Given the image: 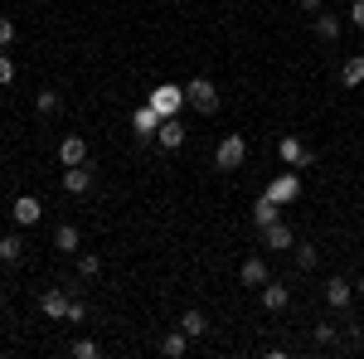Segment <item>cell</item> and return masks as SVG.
<instances>
[{"mask_svg": "<svg viewBox=\"0 0 364 359\" xmlns=\"http://www.w3.org/2000/svg\"><path fill=\"white\" fill-rule=\"evenodd\" d=\"M277 161H282L287 170H306L311 161H316V151H311L301 136H282V141H277Z\"/></svg>", "mask_w": 364, "mask_h": 359, "instance_id": "cell-1", "label": "cell"}, {"mask_svg": "<svg viewBox=\"0 0 364 359\" xmlns=\"http://www.w3.org/2000/svg\"><path fill=\"white\" fill-rule=\"evenodd\" d=\"M146 102L161 112V117H175L180 107H190V102H185V87H180V83H161V87H151V97H146Z\"/></svg>", "mask_w": 364, "mask_h": 359, "instance_id": "cell-2", "label": "cell"}, {"mask_svg": "<svg viewBox=\"0 0 364 359\" xmlns=\"http://www.w3.org/2000/svg\"><path fill=\"white\" fill-rule=\"evenodd\" d=\"M185 102L209 117V112H219V92H214V83H209V78H195V83H185Z\"/></svg>", "mask_w": 364, "mask_h": 359, "instance_id": "cell-3", "label": "cell"}, {"mask_svg": "<svg viewBox=\"0 0 364 359\" xmlns=\"http://www.w3.org/2000/svg\"><path fill=\"white\" fill-rule=\"evenodd\" d=\"M243 161H248V141L243 136H224L219 141V151H214V166L219 170H238Z\"/></svg>", "mask_w": 364, "mask_h": 359, "instance_id": "cell-4", "label": "cell"}, {"mask_svg": "<svg viewBox=\"0 0 364 359\" xmlns=\"http://www.w3.org/2000/svg\"><path fill=\"white\" fill-rule=\"evenodd\" d=\"M161 122H166V117L151 107V102H146V107H136V112H132V132H136V141H156Z\"/></svg>", "mask_w": 364, "mask_h": 359, "instance_id": "cell-5", "label": "cell"}, {"mask_svg": "<svg viewBox=\"0 0 364 359\" xmlns=\"http://www.w3.org/2000/svg\"><path fill=\"white\" fill-rule=\"evenodd\" d=\"M68 301H73L68 286H49V291L39 296V311H44L49 321H68Z\"/></svg>", "mask_w": 364, "mask_h": 359, "instance_id": "cell-6", "label": "cell"}, {"mask_svg": "<svg viewBox=\"0 0 364 359\" xmlns=\"http://www.w3.org/2000/svg\"><path fill=\"white\" fill-rule=\"evenodd\" d=\"M10 214H15L20 228H34V223L44 219V204H39L34 194H15V209H10Z\"/></svg>", "mask_w": 364, "mask_h": 359, "instance_id": "cell-7", "label": "cell"}, {"mask_svg": "<svg viewBox=\"0 0 364 359\" xmlns=\"http://www.w3.org/2000/svg\"><path fill=\"white\" fill-rule=\"evenodd\" d=\"M267 194H272V199H277L282 209H287V204H296V199H301V180H296V175L287 170V175H277V180L267 185Z\"/></svg>", "mask_w": 364, "mask_h": 359, "instance_id": "cell-8", "label": "cell"}, {"mask_svg": "<svg viewBox=\"0 0 364 359\" xmlns=\"http://www.w3.org/2000/svg\"><path fill=\"white\" fill-rule=\"evenodd\" d=\"M262 248H272V252H287V248H296V233H291V228H287V223H267V228H262Z\"/></svg>", "mask_w": 364, "mask_h": 359, "instance_id": "cell-9", "label": "cell"}, {"mask_svg": "<svg viewBox=\"0 0 364 359\" xmlns=\"http://www.w3.org/2000/svg\"><path fill=\"white\" fill-rule=\"evenodd\" d=\"M350 301H355V282H345V277H331V282H326V306H331V311H345Z\"/></svg>", "mask_w": 364, "mask_h": 359, "instance_id": "cell-10", "label": "cell"}, {"mask_svg": "<svg viewBox=\"0 0 364 359\" xmlns=\"http://www.w3.org/2000/svg\"><path fill=\"white\" fill-rule=\"evenodd\" d=\"M63 190L68 194H87L92 190V166H87V161L83 166H63Z\"/></svg>", "mask_w": 364, "mask_h": 359, "instance_id": "cell-11", "label": "cell"}, {"mask_svg": "<svg viewBox=\"0 0 364 359\" xmlns=\"http://www.w3.org/2000/svg\"><path fill=\"white\" fill-rule=\"evenodd\" d=\"M87 161V141L83 136H63L58 141V166H83Z\"/></svg>", "mask_w": 364, "mask_h": 359, "instance_id": "cell-12", "label": "cell"}, {"mask_svg": "<svg viewBox=\"0 0 364 359\" xmlns=\"http://www.w3.org/2000/svg\"><path fill=\"white\" fill-rule=\"evenodd\" d=\"M277 219H282V204L272 199V194H262V199L252 204V223H257V228H267V223H277Z\"/></svg>", "mask_w": 364, "mask_h": 359, "instance_id": "cell-13", "label": "cell"}, {"mask_svg": "<svg viewBox=\"0 0 364 359\" xmlns=\"http://www.w3.org/2000/svg\"><path fill=\"white\" fill-rule=\"evenodd\" d=\"M291 301V286H282V282H262V306L267 311H287Z\"/></svg>", "mask_w": 364, "mask_h": 359, "instance_id": "cell-14", "label": "cell"}, {"mask_svg": "<svg viewBox=\"0 0 364 359\" xmlns=\"http://www.w3.org/2000/svg\"><path fill=\"white\" fill-rule=\"evenodd\" d=\"M156 141H161L166 151H180V146H185V127H180L175 117H166V122H161V132H156Z\"/></svg>", "mask_w": 364, "mask_h": 359, "instance_id": "cell-15", "label": "cell"}, {"mask_svg": "<svg viewBox=\"0 0 364 359\" xmlns=\"http://www.w3.org/2000/svg\"><path fill=\"white\" fill-rule=\"evenodd\" d=\"M238 277H243V286H262V282H267V262H262V257H243Z\"/></svg>", "mask_w": 364, "mask_h": 359, "instance_id": "cell-16", "label": "cell"}, {"mask_svg": "<svg viewBox=\"0 0 364 359\" xmlns=\"http://www.w3.org/2000/svg\"><path fill=\"white\" fill-rule=\"evenodd\" d=\"M340 15H331V10H326V15H321V10H316V34H321V39H326V44H336L340 39Z\"/></svg>", "mask_w": 364, "mask_h": 359, "instance_id": "cell-17", "label": "cell"}, {"mask_svg": "<svg viewBox=\"0 0 364 359\" xmlns=\"http://www.w3.org/2000/svg\"><path fill=\"white\" fill-rule=\"evenodd\" d=\"M180 331L190 335V340L209 335V316H204V311H185V316H180Z\"/></svg>", "mask_w": 364, "mask_h": 359, "instance_id": "cell-18", "label": "cell"}, {"mask_svg": "<svg viewBox=\"0 0 364 359\" xmlns=\"http://www.w3.org/2000/svg\"><path fill=\"white\" fill-rule=\"evenodd\" d=\"M340 83H345V87H360V83H364V54H350V58H345Z\"/></svg>", "mask_w": 364, "mask_h": 359, "instance_id": "cell-19", "label": "cell"}, {"mask_svg": "<svg viewBox=\"0 0 364 359\" xmlns=\"http://www.w3.org/2000/svg\"><path fill=\"white\" fill-rule=\"evenodd\" d=\"M78 243H83V238H78L73 223H58V228H54V248L58 252H78Z\"/></svg>", "mask_w": 364, "mask_h": 359, "instance_id": "cell-20", "label": "cell"}, {"mask_svg": "<svg viewBox=\"0 0 364 359\" xmlns=\"http://www.w3.org/2000/svg\"><path fill=\"white\" fill-rule=\"evenodd\" d=\"M20 257H25V238L20 233H5L0 238V262H20Z\"/></svg>", "mask_w": 364, "mask_h": 359, "instance_id": "cell-21", "label": "cell"}, {"mask_svg": "<svg viewBox=\"0 0 364 359\" xmlns=\"http://www.w3.org/2000/svg\"><path fill=\"white\" fill-rule=\"evenodd\" d=\"M58 107H63V97H58L54 87H44V92H34V112H39V117H54Z\"/></svg>", "mask_w": 364, "mask_h": 359, "instance_id": "cell-22", "label": "cell"}, {"mask_svg": "<svg viewBox=\"0 0 364 359\" xmlns=\"http://www.w3.org/2000/svg\"><path fill=\"white\" fill-rule=\"evenodd\" d=\"M161 350H166L170 359H180V355H185V350H190V335H185V331H170V335H166V345H161Z\"/></svg>", "mask_w": 364, "mask_h": 359, "instance_id": "cell-23", "label": "cell"}, {"mask_svg": "<svg viewBox=\"0 0 364 359\" xmlns=\"http://www.w3.org/2000/svg\"><path fill=\"white\" fill-rule=\"evenodd\" d=\"M78 272H83V277H97V272H102V257H97V252H83V257H78Z\"/></svg>", "mask_w": 364, "mask_h": 359, "instance_id": "cell-24", "label": "cell"}, {"mask_svg": "<svg viewBox=\"0 0 364 359\" xmlns=\"http://www.w3.org/2000/svg\"><path fill=\"white\" fill-rule=\"evenodd\" d=\"M296 267H301V272L316 267V248H311V243H296Z\"/></svg>", "mask_w": 364, "mask_h": 359, "instance_id": "cell-25", "label": "cell"}, {"mask_svg": "<svg viewBox=\"0 0 364 359\" xmlns=\"http://www.w3.org/2000/svg\"><path fill=\"white\" fill-rule=\"evenodd\" d=\"M73 355H78V359H97V355H102V345H97V340H78Z\"/></svg>", "mask_w": 364, "mask_h": 359, "instance_id": "cell-26", "label": "cell"}, {"mask_svg": "<svg viewBox=\"0 0 364 359\" xmlns=\"http://www.w3.org/2000/svg\"><path fill=\"white\" fill-rule=\"evenodd\" d=\"M10 44H15V20L0 15V49H10Z\"/></svg>", "mask_w": 364, "mask_h": 359, "instance_id": "cell-27", "label": "cell"}, {"mask_svg": "<svg viewBox=\"0 0 364 359\" xmlns=\"http://www.w3.org/2000/svg\"><path fill=\"white\" fill-rule=\"evenodd\" d=\"M5 83H15V58L10 54H0V87Z\"/></svg>", "mask_w": 364, "mask_h": 359, "instance_id": "cell-28", "label": "cell"}, {"mask_svg": "<svg viewBox=\"0 0 364 359\" xmlns=\"http://www.w3.org/2000/svg\"><path fill=\"white\" fill-rule=\"evenodd\" d=\"M350 25L364 29V0H350Z\"/></svg>", "mask_w": 364, "mask_h": 359, "instance_id": "cell-29", "label": "cell"}, {"mask_svg": "<svg viewBox=\"0 0 364 359\" xmlns=\"http://www.w3.org/2000/svg\"><path fill=\"white\" fill-rule=\"evenodd\" d=\"M331 340H336V326L321 321V326H316V345H331Z\"/></svg>", "mask_w": 364, "mask_h": 359, "instance_id": "cell-30", "label": "cell"}, {"mask_svg": "<svg viewBox=\"0 0 364 359\" xmlns=\"http://www.w3.org/2000/svg\"><path fill=\"white\" fill-rule=\"evenodd\" d=\"M83 316H87V306L78 301V296H73V301H68V321H73V326H78V321H83Z\"/></svg>", "mask_w": 364, "mask_h": 359, "instance_id": "cell-31", "label": "cell"}, {"mask_svg": "<svg viewBox=\"0 0 364 359\" xmlns=\"http://www.w3.org/2000/svg\"><path fill=\"white\" fill-rule=\"evenodd\" d=\"M296 5H301V10H311V15L321 10V0H296Z\"/></svg>", "mask_w": 364, "mask_h": 359, "instance_id": "cell-32", "label": "cell"}, {"mask_svg": "<svg viewBox=\"0 0 364 359\" xmlns=\"http://www.w3.org/2000/svg\"><path fill=\"white\" fill-rule=\"evenodd\" d=\"M355 291H360V296H364V272H360V282H355Z\"/></svg>", "mask_w": 364, "mask_h": 359, "instance_id": "cell-33", "label": "cell"}, {"mask_svg": "<svg viewBox=\"0 0 364 359\" xmlns=\"http://www.w3.org/2000/svg\"><path fill=\"white\" fill-rule=\"evenodd\" d=\"M0 306H5V286H0Z\"/></svg>", "mask_w": 364, "mask_h": 359, "instance_id": "cell-34", "label": "cell"}]
</instances>
